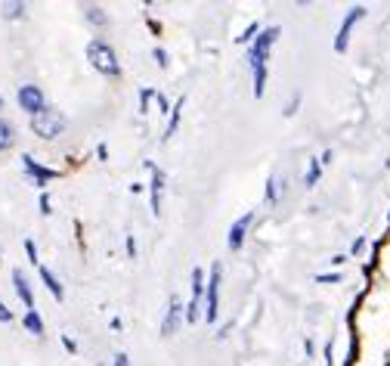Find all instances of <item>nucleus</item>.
Here are the masks:
<instances>
[{"mask_svg":"<svg viewBox=\"0 0 390 366\" xmlns=\"http://www.w3.org/2000/svg\"><path fill=\"white\" fill-rule=\"evenodd\" d=\"M149 96H152V90H142V93H140V103H142V112H146V103H149Z\"/></svg>","mask_w":390,"mask_h":366,"instance_id":"24","label":"nucleus"},{"mask_svg":"<svg viewBox=\"0 0 390 366\" xmlns=\"http://www.w3.org/2000/svg\"><path fill=\"white\" fill-rule=\"evenodd\" d=\"M25 252H28L31 264H37V248H34V242H31V239H25Z\"/></svg>","mask_w":390,"mask_h":366,"instance_id":"20","label":"nucleus"},{"mask_svg":"<svg viewBox=\"0 0 390 366\" xmlns=\"http://www.w3.org/2000/svg\"><path fill=\"white\" fill-rule=\"evenodd\" d=\"M19 105H22L25 112H31V118H34L37 112L47 109V105H43V93H41V87H34V84L19 87Z\"/></svg>","mask_w":390,"mask_h":366,"instance_id":"4","label":"nucleus"},{"mask_svg":"<svg viewBox=\"0 0 390 366\" xmlns=\"http://www.w3.org/2000/svg\"><path fill=\"white\" fill-rule=\"evenodd\" d=\"M155 59H158V65H161V68L167 65V56H164V50H155Z\"/></svg>","mask_w":390,"mask_h":366,"instance_id":"22","label":"nucleus"},{"mask_svg":"<svg viewBox=\"0 0 390 366\" xmlns=\"http://www.w3.org/2000/svg\"><path fill=\"white\" fill-rule=\"evenodd\" d=\"M62 128H65V115L56 112V109H43V112H37V115L31 118V130H34L37 136H43V140L59 136Z\"/></svg>","mask_w":390,"mask_h":366,"instance_id":"3","label":"nucleus"},{"mask_svg":"<svg viewBox=\"0 0 390 366\" xmlns=\"http://www.w3.org/2000/svg\"><path fill=\"white\" fill-rule=\"evenodd\" d=\"M12 283H16V292H19V298L25 301V307L34 310V295H31V285H28V279H25L22 270H12Z\"/></svg>","mask_w":390,"mask_h":366,"instance_id":"9","label":"nucleus"},{"mask_svg":"<svg viewBox=\"0 0 390 366\" xmlns=\"http://www.w3.org/2000/svg\"><path fill=\"white\" fill-rule=\"evenodd\" d=\"M217 289H220V264H214L210 267V276H208V283H204V292H208V323H214L217 320Z\"/></svg>","mask_w":390,"mask_h":366,"instance_id":"6","label":"nucleus"},{"mask_svg":"<svg viewBox=\"0 0 390 366\" xmlns=\"http://www.w3.org/2000/svg\"><path fill=\"white\" fill-rule=\"evenodd\" d=\"M10 320H12V310L6 307L3 301H0V323H10Z\"/></svg>","mask_w":390,"mask_h":366,"instance_id":"21","label":"nucleus"},{"mask_svg":"<svg viewBox=\"0 0 390 366\" xmlns=\"http://www.w3.org/2000/svg\"><path fill=\"white\" fill-rule=\"evenodd\" d=\"M180 109H183V99H180V103H177V109H173V118H171V124H167L164 136H171L173 130H177V124H180Z\"/></svg>","mask_w":390,"mask_h":366,"instance_id":"17","label":"nucleus"},{"mask_svg":"<svg viewBox=\"0 0 390 366\" xmlns=\"http://www.w3.org/2000/svg\"><path fill=\"white\" fill-rule=\"evenodd\" d=\"M279 37V25H272V28H263L257 37V43H254L251 50H248V65H251L254 72V93L257 96H263V84H266V56H270L272 43H276Z\"/></svg>","mask_w":390,"mask_h":366,"instance_id":"1","label":"nucleus"},{"mask_svg":"<svg viewBox=\"0 0 390 366\" xmlns=\"http://www.w3.org/2000/svg\"><path fill=\"white\" fill-rule=\"evenodd\" d=\"M180 301L177 298H171V307H167V316H164V326H161V332L164 335H173L177 332V326H180Z\"/></svg>","mask_w":390,"mask_h":366,"instance_id":"10","label":"nucleus"},{"mask_svg":"<svg viewBox=\"0 0 390 366\" xmlns=\"http://www.w3.org/2000/svg\"><path fill=\"white\" fill-rule=\"evenodd\" d=\"M161 192H164V174L155 171V180H152V211L161 214Z\"/></svg>","mask_w":390,"mask_h":366,"instance_id":"11","label":"nucleus"},{"mask_svg":"<svg viewBox=\"0 0 390 366\" xmlns=\"http://www.w3.org/2000/svg\"><path fill=\"white\" fill-rule=\"evenodd\" d=\"M12 143H16V130H12V124L6 118H0V152H6Z\"/></svg>","mask_w":390,"mask_h":366,"instance_id":"12","label":"nucleus"},{"mask_svg":"<svg viewBox=\"0 0 390 366\" xmlns=\"http://www.w3.org/2000/svg\"><path fill=\"white\" fill-rule=\"evenodd\" d=\"M87 59L93 62V68H96V72L109 74V78L121 74V62H118L115 50H111L105 41H90V47H87Z\"/></svg>","mask_w":390,"mask_h":366,"instance_id":"2","label":"nucleus"},{"mask_svg":"<svg viewBox=\"0 0 390 366\" xmlns=\"http://www.w3.org/2000/svg\"><path fill=\"white\" fill-rule=\"evenodd\" d=\"M202 292H204V273L195 267V273H192V301L198 304V298H202Z\"/></svg>","mask_w":390,"mask_h":366,"instance_id":"14","label":"nucleus"},{"mask_svg":"<svg viewBox=\"0 0 390 366\" xmlns=\"http://www.w3.org/2000/svg\"><path fill=\"white\" fill-rule=\"evenodd\" d=\"M319 171H322V167H319V159H313V161H310V171H307V186H313L316 180H319Z\"/></svg>","mask_w":390,"mask_h":366,"instance_id":"16","label":"nucleus"},{"mask_svg":"<svg viewBox=\"0 0 390 366\" xmlns=\"http://www.w3.org/2000/svg\"><path fill=\"white\" fill-rule=\"evenodd\" d=\"M362 16H365V10H362V6H353V10L347 12V19H344V22H340V28H338V41H334V50H338V53H344V50H347V41H350V31H353V25H356Z\"/></svg>","mask_w":390,"mask_h":366,"instance_id":"5","label":"nucleus"},{"mask_svg":"<svg viewBox=\"0 0 390 366\" xmlns=\"http://www.w3.org/2000/svg\"><path fill=\"white\" fill-rule=\"evenodd\" d=\"M22 10H25V3H6V16H22Z\"/></svg>","mask_w":390,"mask_h":366,"instance_id":"18","label":"nucleus"},{"mask_svg":"<svg viewBox=\"0 0 390 366\" xmlns=\"http://www.w3.org/2000/svg\"><path fill=\"white\" fill-rule=\"evenodd\" d=\"M276 196H279L276 180H266V199H270V202H276Z\"/></svg>","mask_w":390,"mask_h":366,"instance_id":"19","label":"nucleus"},{"mask_svg":"<svg viewBox=\"0 0 390 366\" xmlns=\"http://www.w3.org/2000/svg\"><path fill=\"white\" fill-rule=\"evenodd\" d=\"M254 31H257V25H251V28H248V31H245V34H241V37H239V41H241V43H245V41H251V34H254Z\"/></svg>","mask_w":390,"mask_h":366,"instance_id":"23","label":"nucleus"},{"mask_svg":"<svg viewBox=\"0 0 390 366\" xmlns=\"http://www.w3.org/2000/svg\"><path fill=\"white\" fill-rule=\"evenodd\" d=\"M25 326H28L34 335H43V323H41V316H37L34 310H28V314H25Z\"/></svg>","mask_w":390,"mask_h":366,"instance_id":"15","label":"nucleus"},{"mask_svg":"<svg viewBox=\"0 0 390 366\" xmlns=\"http://www.w3.org/2000/svg\"><path fill=\"white\" fill-rule=\"evenodd\" d=\"M115 366H127V357H124V354H118V357H115Z\"/></svg>","mask_w":390,"mask_h":366,"instance_id":"26","label":"nucleus"},{"mask_svg":"<svg viewBox=\"0 0 390 366\" xmlns=\"http://www.w3.org/2000/svg\"><path fill=\"white\" fill-rule=\"evenodd\" d=\"M0 109H3V99H0Z\"/></svg>","mask_w":390,"mask_h":366,"instance_id":"27","label":"nucleus"},{"mask_svg":"<svg viewBox=\"0 0 390 366\" xmlns=\"http://www.w3.org/2000/svg\"><path fill=\"white\" fill-rule=\"evenodd\" d=\"M22 167H25V171H28L41 186L47 183V180H53V177H56V171H50V167H41L34 159H31V155H22Z\"/></svg>","mask_w":390,"mask_h":366,"instance_id":"8","label":"nucleus"},{"mask_svg":"<svg viewBox=\"0 0 390 366\" xmlns=\"http://www.w3.org/2000/svg\"><path fill=\"white\" fill-rule=\"evenodd\" d=\"M41 208H43V214H50V199L47 196H41Z\"/></svg>","mask_w":390,"mask_h":366,"instance_id":"25","label":"nucleus"},{"mask_svg":"<svg viewBox=\"0 0 390 366\" xmlns=\"http://www.w3.org/2000/svg\"><path fill=\"white\" fill-rule=\"evenodd\" d=\"M41 279H43V285H47V289L53 292V298H62V285H59V279H56L53 273L47 270V267H41Z\"/></svg>","mask_w":390,"mask_h":366,"instance_id":"13","label":"nucleus"},{"mask_svg":"<svg viewBox=\"0 0 390 366\" xmlns=\"http://www.w3.org/2000/svg\"><path fill=\"white\" fill-rule=\"evenodd\" d=\"M251 221H254V214H251V211H245V214L232 223V230H229V248H232V252H239V248H241V239H245Z\"/></svg>","mask_w":390,"mask_h":366,"instance_id":"7","label":"nucleus"}]
</instances>
